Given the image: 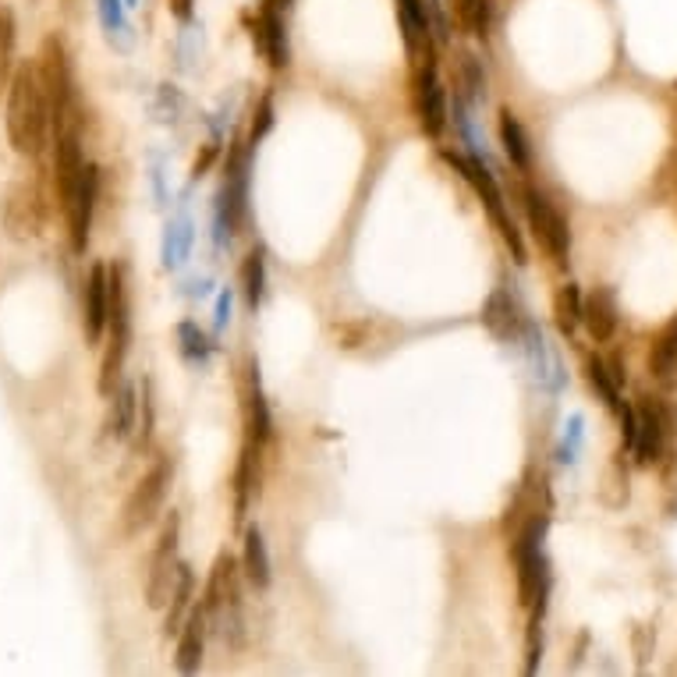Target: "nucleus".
Wrapping results in <instances>:
<instances>
[{"label":"nucleus","mask_w":677,"mask_h":677,"mask_svg":"<svg viewBox=\"0 0 677 677\" xmlns=\"http://www.w3.org/2000/svg\"><path fill=\"white\" fill-rule=\"evenodd\" d=\"M586 418L581 415H572L564 423V440H561V462H575L578 451H581V440H586Z\"/></svg>","instance_id":"33"},{"label":"nucleus","mask_w":677,"mask_h":677,"mask_svg":"<svg viewBox=\"0 0 677 677\" xmlns=\"http://www.w3.org/2000/svg\"><path fill=\"white\" fill-rule=\"evenodd\" d=\"M125 8H139V0H128V4Z\"/></svg>","instance_id":"40"},{"label":"nucleus","mask_w":677,"mask_h":677,"mask_svg":"<svg viewBox=\"0 0 677 677\" xmlns=\"http://www.w3.org/2000/svg\"><path fill=\"white\" fill-rule=\"evenodd\" d=\"M15 50H18L15 11L0 8V83H8L11 72H15Z\"/></svg>","instance_id":"31"},{"label":"nucleus","mask_w":677,"mask_h":677,"mask_svg":"<svg viewBox=\"0 0 677 677\" xmlns=\"http://www.w3.org/2000/svg\"><path fill=\"white\" fill-rule=\"evenodd\" d=\"M255 39H260V50L263 58L269 61V67H288V29H284V18L277 4H266L263 15H260V25H255Z\"/></svg>","instance_id":"20"},{"label":"nucleus","mask_w":677,"mask_h":677,"mask_svg":"<svg viewBox=\"0 0 677 677\" xmlns=\"http://www.w3.org/2000/svg\"><path fill=\"white\" fill-rule=\"evenodd\" d=\"M36 67H39V78H43L47 103H50V135L64 125L83 121L78 117V86H75L72 58H67V50L58 36H47V43L36 58Z\"/></svg>","instance_id":"5"},{"label":"nucleus","mask_w":677,"mask_h":677,"mask_svg":"<svg viewBox=\"0 0 677 677\" xmlns=\"http://www.w3.org/2000/svg\"><path fill=\"white\" fill-rule=\"evenodd\" d=\"M649 373H653L656 380H670L677 373V316L660 330L653 348H649Z\"/></svg>","instance_id":"25"},{"label":"nucleus","mask_w":677,"mask_h":677,"mask_svg":"<svg viewBox=\"0 0 677 677\" xmlns=\"http://www.w3.org/2000/svg\"><path fill=\"white\" fill-rule=\"evenodd\" d=\"M97 199H100V167L86 164L83 178L75 181V188L61 199L64 221H67V241H72V252L83 255L92 235V216H97Z\"/></svg>","instance_id":"10"},{"label":"nucleus","mask_w":677,"mask_h":677,"mask_svg":"<svg viewBox=\"0 0 677 677\" xmlns=\"http://www.w3.org/2000/svg\"><path fill=\"white\" fill-rule=\"evenodd\" d=\"M479 319L497 341H514V337H518V309H514V298L507 288H493V294L486 298Z\"/></svg>","instance_id":"21"},{"label":"nucleus","mask_w":677,"mask_h":677,"mask_svg":"<svg viewBox=\"0 0 677 677\" xmlns=\"http://www.w3.org/2000/svg\"><path fill=\"white\" fill-rule=\"evenodd\" d=\"M0 227L11 241H36L47 227V196H43V181L25 174L15 178L4 188V199H0Z\"/></svg>","instance_id":"7"},{"label":"nucleus","mask_w":677,"mask_h":677,"mask_svg":"<svg viewBox=\"0 0 677 677\" xmlns=\"http://www.w3.org/2000/svg\"><path fill=\"white\" fill-rule=\"evenodd\" d=\"M135 429H139V390H135V384L121 380L114 387L111 409H106V418H103V437L125 443L131 440Z\"/></svg>","instance_id":"17"},{"label":"nucleus","mask_w":677,"mask_h":677,"mask_svg":"<svg viewBox=\"0 0 677 677\" xmlns=\"http://www.w3.org/2000/svg\"><path fill=\"white\" fill-rule=\"evenodd\" d=\"M174 337H178V351H181V359H185L188 365H206V362H210L213 344H210L206 330H199V323H192V319L178 323V330H174Z\"/></svg>","instance_id":"27"},{"label":"nucleus","mask_w":677,"mask_h":677,"mask_svg":"<svg viewBox=\"0 0 677 677\" xmlns=\"http://www.w3.org/2000/svg\"><path fill=\"white\" fill-rule=\"evenodd\" d=\"M663 440H667V423H663L656 404L649 401V404H642V409H635V440L628 447V451L635 454V462L653 465L663 454Z\"/></svg>","instance_id":"16"},{"label":"nucleus","mask_w":677,"mask_h":677,"mask_svg":"<svg viewBox=\"0 0 677 677\" xmlns=\"http://www.w3.org/2000/svg\"><path fill=\"white\" fill-rule=\"evenodd\" d=\"M202 611H206V625L221 635V639L241 649L246 645V603H241V567L231 553H221L213 564V575L202 592Z\"/></svg>","instance_id":"2"},{"label":"nucleus","mask_w":677,"mask_h":677,"mask_svg":"<svg viewBox=\"0 0 677 677\" xmlns=\"http://www.w3.org/2000/svg\"><path fill=\"white\" fill-rule=\"evenodd\" d=\"M171 479H174V462L167 454H160L156 462L142 472V479L131 486L125 504H121V518H117V536L121 539L142 536V529H149V525L156 522V514L164 511V504H167Z\"/></svg>","instance_id":"4"},{"label":"nucleus","mask_w":677,"mask_h":677,"mask_svg":"<svg viewBox=\"0 0 677 677\" xmlns=\"http://www.w3.org/2000/svg\"><path fill=\"white\" fill-rule=\"evenodd\" d=\"M192 241H196V227L188 221V213L171 216L164 227V266L167 269L185 266V260L192 255Z\"/></svg>","instance_id":"23"},{"label":"nucleus","mask_w":677,"mask_h":677,"mask_svg":"<svg viewBox=\"0 0 677 677\" xmlns=\"http://www.w3.org/2000/svg\"><path fill=\"white\" fill-rule=\"evenodd\" d=\"M500 142H504V153L507 160L518 171H529L532 167V149H529V139H525V128L522 121L514 117L511 111H500Z\"/></svg>","instance_id":"26"},{"label":"nucleus","mask_w":677,"mask_h":677,"mask_svg":"<svg viewBox=\"0 0 677 677\" xmlns=\"http://www.w3.org/2000/svg\"><path fill=\"white\" fill-rule=\"evenodd\" d=\"M443 160L451 164L454 171H462V178L476 188V196L482 199V206L486 213H490V221L493 227L500 231V238L507 241V249L514 252V260L525 263V246H522V235H518V227H514L511 221V210H507V202H504V192H500V185L493 178V171L482 164L479 156H462V153H451V149H443Z\"/></svg>","instance_id":"8"},{"label":"nucleus","mask_w":677,"mask_h":677,"mask_svg":"<svg viewBox=\"0 0 677 677\" xmlns=\"http://www.w3.org/2000/svg\"><path fill=\"white\" fill-rule=\"evenodd\" d=\"M457 15L476 36H486V29H490V0H457Z\"/></svg>","instance_id":"32"},{"label":"nucleus","mask_w":677,"mask_h":677,"mask_svg":"<svg viewBox=\"0 0 677 677\" xmlns=\"http://www.w3.org/2000/svg\"><path fill=\"white\" fill-rule=\"evenodd\" d=\"M617 319H620V309H617V294L611 288H592L589 298H581V323H586V330L595 344L611 341L617 334Z\"/></svg>","instance_id":"18"},{"label":"nucleus","mask_w":677,"mask_h":677,"mask_svg":"<svg viewBox=\"0 0 677 677\" xmlns=\"http://www.w3.org/2000/svg\"><path fill=\"white\" fill-rule=\"evenodd\" d=\"M274 128V100L269 97H263V103H260V111H255V121H252V131H249V146H255L263 139V135Z\"/></svg>","instance_id":"36"},{"label":"nucleus","mask_w":677,"mask_h":677,"mask_svg":"<svg viewBox=\"0 0 677 677\" xmlns=\"http://www.w3.org/2000/svg\"><path fill=\"white\" fill-rule=\"evenodd\" d=\"M525 213H529V224H532V235L539 246L553 255V263L567 266V260H572V227H567L561 210L553 206L543 192L525 188Z\"/></svg>","instance_id":"11"},{"label":"nucleus","mask_w":677,"mask_h":677,"mask_svg":"<svg viewBox=\"0 0 677 677\" xmlns=\"http://www.w3.org/2000/svg\"><path fill=\"white\" fill-rule=\"evenodd\" d=\"M192 600H196V575L192 567L181 564L178 567V581H174V592H171V603L164 606L167 617H164V635H178L181 620L192 611Z\"/></svg>","instance_id":"24"},{"label":"nucleus","mask_w":677,"mask_h":677,"mask_svg":"<svg viewBox=\"0 0 677 677\" xmlns=\"http://www.w3.org/2000/svg\"><path fill=\"white\" fill-rule=\"evenodd\" d=\"M178 543H181V518L178 511H171V518L164 525V532L156 539V550L149 557V575H146V603L149 611H164L171 603L174 581H178Z\"/></svg>","instance_id":"9"},{"label":"nucleus","mask_w":677,"mask_h":677,"mask_svg":"<svg viewBox=\"0 0 677 677\" xmlns=\"http://www.w3.org/2000/svg\"><path fill=\"white\" fill-rule=\"evenodd\" d=\"M241 575L249 578L252 589H269V578H274V564H269V550L263 532L249 525L246 529V550H241Z\"/></svg>","instance_id":"22"},{"label":"nucleus","mask_w":677,"mask_h":677,"mask_svg":"<svg viewBox=\"0 0 677 677\" xmlns=\"http://www.w3.org/2000/svg\"><path fill=\"white\" fill-rule=\"evenodd\" d=\"M111 269V313H106V348L100 362V380L97 390L103 398L114 394L125 373L128 351H131V288H128V269L114 263Z\"/></svg>","instance_id":"3"},{"label":"nucleus","mask_w":677,"mask_h":677,"mask_svg":"<svg viewBox=\"0 0 677 677\" xmlns=\"http://www.w3.org/2000/svg\"><path fill=\"white\" fill-rule=\"evenodd\" d=\"M415 114H418V128H423L429 139H440L443 128H447V92L440 86V75H437L432 58L423 64V72H418Z\"/></svg>","instance_id":"13"},{"label":"nucleus","mask_w":677,"mask_h":677,"mask_svg":"<svg viewBox=\"0 0 677 677\" xmlns=\"http://www.w3.org/2000/svg\"><path fill=\"white\" fill-rule=\"evenodd\" d=\"M241 291H246L249 309H260L263 294H266V255L263 249H252L241 263Z\"/></svg>","instance_id":"29"},{"label":"nucleus","mask_w":677,"mask_h":677,"mask_svg":"<svg viewBox=\"0 0 677 677\" xmlns=\"http://www.w3.org/2000/svg\"><path fill=\"white\" fill-rule=\"evenodd\" d=\"M398 18H401V36H404L409 53L415 61H429L432 58V33H429L423 0H398Z\"/></svg>","instance_id":"19"},{"label":"nucleus","mask_w":677,"mask_h":677,"mask_svg":"<svg viewBox=\"0 0 677 677\" xmlns=\"http://www.w3.org/2000/svg\"><path fill=\"white\" fill-rule=\"evenodd\" d=\"M213 156H216V142H210V146H206V153H202V160H196V164H192V181H199V178H202V174H206V171H210V164H213Z\"/></svg>","instance_id":"38"},{"label":"nucleus","mask_w":677,"mask_h":677,"mask_svg":"<svg viewBox=\"0 0 677 677\" xmlns=\"http://www.w3.org/2000/svg\"><path fill=\"white\" fill-rule=\"evenodd\" d=\"M106 313H111V269L103 263H92L83 277L78 291V319L89 344H100L106 334Z\"/></svg>","instance_id":"12"},{"label":"nucleus","mask_w":677,"mask_h":677,"mask_svg":"<svg viewBox=\"0 0 677 677\" xmlns=\"http://www.w3.org/2000/svg\"><path fill=\"white\" fill-rule=\"evenodd\" d=\"M8 142L18 156H43L50 142V103L36 61H18L8 78V106H4Z\"/></svg>","instance_id":"1"},{"label":"nucleus","mask_w":677,"mask_h":677,"mask_svg":"<svg viewBox=\"0 0 677 677\" xmlns=\"http://www.w3.org/2000/svg\"><path fill=\"white\" fill-rule=\"evenodd\" d=\"M586 373H589V387L603 398L606 409H611V412L625 409V401H620V387H617V380L611 376V369H606L603 359H589L586 362Z\"/></svg>","instance_id":"30"},{"label":"nucleus","mask_w":677,"mask_h":677,"mask_svg":"<svg viewBox=\"0 0 677 677\" xmlns=\"http://www.w3.org/2000/svg\"><path fill=\"white\" fill-rule=\"evenodd\" d=\"M216 330H227V323H231V291H221L216 294Z\"/></svg>","instance_id":"37"},{"label":"nucleus","mask_w":677,"mask_h":677,"mask_svg":"<svg viewBox=\"0 0 677 677\" xmlns=\"http://www.w3.org/2000/svg\"><path fill=\"white\" fill-rule=\"evenodd\" d=\"M100 22L106 36H121L128 33V22H125V0H100Z\"/></svg>","instance_id":"34"},{"label":"nucleus","mask_w":677,"mask_h":677,"mask_svg":"<svg viewBox=\"0 0 677 677\" xmlns=\"http://www.w3.org/2000/svg\"><path fill=\"white\" fill-rule=\"evenodd\" d=\"M543 536H547V518L536 511L511 543L514 567H518V600H522V606H536V603L543 606L547 603L550 564H547V553H543Z\"/></svg>","instance_id":"6"},{"label":"nucleus","mask_w":677,"mask_h":677,"mask_svg":"<svg viewBox=\"0 0 677 677\" xmlns=\"http://www.w3.org/2000/svg\"><path fill=\"white\" fill-rule=\"evenodd\" d=\"M206 611H202V603L188 611V617L181 620L178 628V649H174V667L178 674H196L202 667V653H206Z\"/></svg>","instance_id":"15"},{"label":"nucleus","mask_w":677,"mask_h":677,"mask_svg":"<svg viewBox=\"0 0 677 677\" xmlns=\"http://www.w3.org/2000/svg\"><path fill=\"white\" fill-rule=\"evenodd\" d=\"M174 15L181 22H192V0H174Z\"/></svg>","instance_id":"39"},{"label":"nucleus","mask_w":677,"mask_h":677,"mask_svg":"<svg viewBox=\"0 0 677 677\" xmlns=\"http://www.w3.org/2000/svg\"><path fill=\"white\" fill-rule=\"evenodd\" d=\"M553 319L564 337H572L581 323V291L578 284H561V291L553 294Z\"/></svg>","instance_id":"28"},{"label":"nucleus","mask_w":677,"mask_h":677,"mask_svg":"<svg viewBox=\"0 0 677 677\" xmlns=\"http://www.w3.org/2000/svg\"><path fill=\"white\" fill-rule=\"evenodd\" d=\"M423 8H426V18H429V33L440 39L451 36L447 29H451V25H447V8H443V0H423Z\"/></svg>","instance_id":"35"},{"label":"nucleus","mask_w":677,"mask_h":677,"mask_svg":"<svg viewBox=\"0 0 677 677\" xmlns=\"http://www.w3.org/2000/svg\"><path fill=\"white\" fill-rule=\"evenodd\" d=\"M246 429L255 447H266V440L274 437V418H269V404L263 394V380H260V362L249 359L246 365Z\"/></svg>","instance_id":"14"}]
</instances>
